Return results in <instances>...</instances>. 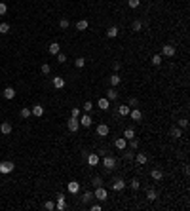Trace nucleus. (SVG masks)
Returning <instances> with one entry per match:
<instances>
[{
	"label": "nucleus",
	"mask_w": 190,
	"mask_h": 211,
	"mask_svg": "<svg viewBox=\"0 0 190 211\" xmlns=\"http://www.w3.org/2000/svg\"><path fill=\"white\" fill-rule=\"evenodd\" d=\"M137 105H139V101H137L135 97H131V99H129V107H133V109H135Z\"/></svg>",
	"instance_id": "de8ad7c7"
},
{
	"label": "nucleus",
	"mask_w": 190,
	"mask_h": 211,
	"mask_svg": "<svg viewBox=\"0 0 190 211\" xmlns=\"http://www.w3.org/2000/svg\"><path fill=\"white\" fill-rule=\"evenodd\" d=\"M74 65H76V67H78V68H82V67L86 65V59H84V57H78V59H76V61H74Z\"/></svg>",
	"instance_id": "4c0bfd02"
},
{
	"label": "nucleus",
	"mask_w": 190,
	"mask_h": 211,
	"mask_svg": "<svg viewBox=\"0 0 190 211\" xmlns=\"http://www.w3.org/2000/svg\"><path fill=\"white\" fill-rule=\"evenodd\" d=\"M65 61H67V55L59 51V54H57V63H65Z\"/></svg>",
	"instance_id": "37998d69"
},
{
	"label": "nucleus",
	"mask_w": 190,
	"mask_h": 211,
	"mask_svg": "<svg viewBox=\"0 0 190 211\" xmlns=\"http://www.w3.org/2000/svg\"><path fill=\"white\" fill-rule=\"evenodd\" d=\"M169 133H171V137H173V139H179V137H183V131H181V128H179V126L171 128V131H169Z\"/></svg>",
	"instance_id": "412c9836"
},
{
	"label": "nucleus",
	"mask_w": 190,
	"mask_h": 211,
	"mask_svg": "<svg viewBox=\"0 0 190 211\" xmlns=\"http://www.w3.org/2000/svg\"><path fill=\"white\" fill-rule=\"evenodd\" d=\"M97 107H99L101 110H108V107H110V101H108L107 97H101V99L97 101Z\"/></svg>",
	"instance_id": "dca6fc26"
},
{
	"label": "nucleus",
	"mask_w": 190,
	"mask_h": 211,
	"mask_svg": "<svg viewBox=\"0 0 190 211\" xmlns=\"http://www.w3.org/2000/svg\"><path fill=\"white\" fill-rule=\"evenodd\" d=\"M124 160L131 162V160H133V150H131V152H124Z\"/></svg>",
	"instance_id": "49530a36"
},
{
	"label": "nucleus",
	"mask_w": 190,
	"mask_h": 211,
	"mask_svg": "<svg viewBox=\"0 0 190 211\" xmlns=\"http://www.w3.org/2000/svg\"><path fill=\"white\" fill-rule=\"evenodd\" d=\"M71 116H74V118H78L80 116V109H72V114Z\"/></svg>",
	"instance_id": "8fccbe9b"
},
{
	"label": "nucleus",
	"mask_w": 190,
	"mask_h": 211,
	"mask_svg": "<svg viewBox=\"0 0 190 211\" xmlns=\"http://www.w3.org/2000/svg\"><path fill=\"white\" fill-rule=\"evenodd\" d=\"M139 4H141V0H127L129 8H139Z\"/></svg>",
	"instance_id": "58836bf2"
},
{
	"label": "nucleus",
	"mask_w": 190,
	"mask_h": 211,
	"mask_svg": "<svg viewBox=\"0 0 190 211\" xmlns=\"http://www.w3.org/2000/svg\"><path fill=\"white\" fill-rule=\"evenodd\" d=\"M21 116L23 118H29L31 116V109H21Z\"/></svg>",
	"instance_id": "a18cd8bd"
},
{
	"label": "nucleus",
	"mask_w": 190,
	"mask_h": 211,
	"mask_svg": "<svg viewBox=\"0 0 190 211\" xmlns=\"http://www.w3.org/2000/svg\"><path fill=\"white\" fill-rule=\"evenodd\" d=\"M135 162L139 164V165H144L146 162H148V156H146L144 152H137V154H135Z\"/></svg>",
	"instance_id": "ddd939ff"
},
{
	"label": "nucleus",
	"mask_w": 190,
	"mask_h": 211,
	"mask_svg": "<svg viewBox=\"0 0 190 211\" xmlns=\"http://www.w3.org/2000/svg\"><path fill=\"white\" fill-rule=\"evenodd\" d=\"M6 12H8V6L4 2H0V15H6Z\"/></svg>",
	"instance_id": "c03bdc74"
},
{
	"label": "nucleus",
	"mask_w": 190,
	"mask_h": 211,
	"mask_svg": "<svg viewBox=\"0 0 190 211\" xmlns=\"http://www.w3.org/2000/svg\"><path fill=\"white\" fill-rule=\"evenodd\" d=\"M150 175H152V179H154V181H162V179H163V173H162L160 169H152Z\"/></svg>",
	"instance_id": "bb28decb"
},
{
	"label": "nucleus",
	"mask_w": 190,
	"mask_h": 211,
	"mask_svg": "<svg viewBox=\"0 0 190 211\" xmlns=\"http://www.w3.org/2000/svg\"><path fill=\"white\" fill-rule=\"evenodd\" d=\"M108 131H110V129H108L107 124H99V126H97V135H99V137H107Z\"/></svg>",
	"instance_id": "4468645a"
},
{
	"label": "nucleus",
	"mask_w": 190,
	"mask_h": 211,
	"mask_svg": "<svg viewBox=\"0 0 190 211\" xmlns=\"http://www.w3.org/2000/svg\"><path fill=\"white\" fill-rule=\"evenodd\" d=\"M53 87H57V90L65 87V80H63L61 76H55V78H53Z\"/></svg>",
	"instance_id": "4be33fe9"
},
{
	"label": "nucleus",
	"mask_w": 190,
	"mask_h": 211,
	"mask_svg": "<svg viewBox=\"0 0 190 211\" xmlns=\"http://www.w3.org/2000/svg\"><path fill=\"white\" fill-rule=\"evenodd\" d=\"M124 139H127V141L135 139V131H133V128H127V129L124 131Z\"/></svg>",
	"instance_id": "b1692460"
},
{
	"label": "nucleus",
	"mask_w": 190,
	"mask_h": 211,
	"mask_svg": "<svg viewBox=\"0 0 190 211\" xmlns=\"http://www.w3.org/2000/svg\"><path fill=\"white\" fill-rule=\"evenodd\" d=\"M44 209H46V211H53V209H55V204H53V202H46Z\"/></svg>",
	"instance_id": "ea45409f"
},
{
	"label": "nucleus",
	"mask_w": 190,
	"mask_h": 211,
	"mask_svg": "<svg viewBox=\"0 0 190 211\" xmlns=\"http://www.w3.org/2000/svg\"><path fill=\"white\" fill-rule=\"evenodd\" d=\"M152 65H156V67L162 65V55H160V54H156V55L152 57Z\"/></svg>",
	"instance_id": "c9c22d12"
},
{
	"label": "nucleus",
	"mask_w": 190,
	"mask_h": 211,
	"mask_svg": "<svg viewBox=\"0 0 190 211\" xmlns=\"http://www.w3.org/2000/svg\"><path fill=\"white\" fill-rule=\"evenodd\" d=\"M103 168L114 169V168H116V158H114V156H105V158H103Z\"/></svg>",
	"instance_id": "7ed1b4c3"
},
{
	"label": "nucleus",
	"mask_w": 190,
	"mask_h": 211,
	"mask_svg": "<svg viewBox=\"0 0 190 211\" xmlns=\"http://www.w3.org/2000/svg\"><path fill=\"white\" fill-rule=\"evenodd\" d=\"M162 55H166V57H173V55H175V46H171V44H166V46L162 48Z\"/></svg>",
	"instance_id": "1a4fd4ad"
},
{
	"label": "nucleus",
	"mask_w": 190,
	"mask_h": 211,
	"mask_svg": "<svg viewBox=\"0 0 190 211\" xmlns=\"http://www.w3.org/2000/svg\"><path fill=\"white\" fill-rule=\"evenodd\" d=\"M93 184H95V187H101V177H93Z\"/></svg>",
	"instance_id": "09e8293b"
},
{
	"label": "nucleus",
	"mask_w": 190,
	"mask_h": 211,
	"mask_svg": "<svg viewBox=\"0 0 190 211\" xmlns=\"http://www.w3.org/2000/svg\"><path fill=\"white\" fill-rule=\"evenodd\" d=\"M93 196L97 198L99 202H105V200H107V196H108V192H107V188H105V187H97V188H95V192H93Z\"/></svg>",
	"instance_id": "f03ea898"
},
{
	"label": "nucleus",
	"mask_w": 190,
	"mask_h": 211,
	"mask_svg": "<svg viewBox=\"0 0 190 211\" xmlns=\"http://www.w3.org/2000/svg\"><path fill=\"white\" fill-rule=\"evenodd\" d=\"M59 27H61V29H68V27H71V21H68V19H65V17H63V19L59 21Z\"/></svg>",
	"instance_id": "473e14b6"
},
{
	"label": "nucleus",
	"mask_w": 190,
	"mask_h": 211,
	"mask_svg": "<svg viewBox=\"0 0 190 211\" xmlns=\"http://www.w3.org/2000/svg\"><path fill=\"white\" fill-rule=\"evenodd\" d=\"M120 82H122V78H120L118 74H112V76H110V84H112V87H116Z\"/></svg>",
	"instance_id": "c85d7f7f"
},
{
	"label": "nucleus",
	"mask_w": 190,
	"mask_h": 211,
	"mask_svg": "<svg viewBox=\"0 0 190 211\" xmlns=\"http://www.w3.org/2000/svg\"><path fill=\"white\" fill-rule=\"evenodd\" d=\"M124 187H126V183L122 179H116L114 183H112V190H116V192L118 190H124Z\"/></svg>",
	"instance_id": "a211bd4d"
},
{
	"label": "nucleus",
	"mask_w": 190,
	"mask_h": 211,
	"mask_svg": "<svg viewBox=\"0 0 190 211\" xmlns=\"http://www.w3.org/2000/svg\"><path fill=\"white\" fill-rule=\"evenodd\" d=\"M48 51H49V54H51V55H57V54H59V51H61V46H59V44H57V42H51V44H49V46H48Z\"/></svg>",
	"instance_id": "2eb2a0df"
},
{
	"label": "nucleus",
	"mask_w": 190,
	"mask_h": 211,
	"mask_svg": "<svg viewBox=\"0 0 190 211\" xmlns=\"http://www.w3.org/2000/svg\"><path fill=\"white\" fill-rule=\"evenodd\" d=\"M67 190L71 192V194H78V192H80V183L78 181H71L67 184Z\"/></svg>",
	"instance_id": "6e6552de"
},
{
	"label": "nucleus",
	"mask_w": 190,
	"mask_h": 211,
	"mask_svg": "<svg viewBox=\"0 0 190 211\" xmlns=\"http://www.w3.org/2000/svg\"><path fill=\"white\" fill-rule=\"evenodd\" d=\"M0 131H2L4 135H10L12 133V124H10V122H4V124L0 126Z\"/></svg>",
	"instance_id": "6ab92c4d"
},
{
	"label": "nucleus",
	"mask_w": 190,
	"mask_h": 211,
	"mask_svg": "<svg viewBox=\"0 0 190 211\" xmlns=\"http://www.w3.org/2000/svg\"><path fill=\"white\" fill-rule=\"evenodd\" d=\"M146 198H148V202H154L158 198V194H156V190H152V188H148L146 190Z\"/></svg>",
	"instance_id": "cd10ccee"
},
{
	"label": "nucleus",
	"mask_w": 190,
	"mask_h": 211,
	"mask_svg": "<svg viewBox=\"0 0 190 211\" xmlns=\"http://www.w3.org/2000/svg\"><path fill=\"white\" fill-rule=\"evenodd\" d=\"M2 93H4L6 99H13V97H15V90H13V87H6Z\"/></svg>",
	"instance_id": "5701e85b"
},
{
	"label": "nucleus",
	"mask_w": 190,
	"mask_h": 211,
	"mask_svg": "<svg viewBox=\"0 0 190 211\" xmlns=\"http://www.w3.org/2000/svg\"><path fill=\"white\" fill-rule=\"evenodd\" d=\"M31 114H32V116H36V118H42V114H44V107H42V105H34V107L31 109Z\"/></svg>",
	"instance_id": "9b49d317"
},
{
	"label": "nucleus",
	"mask_w": 190,
	"mask_h": 211,
	"mask_svg": "<svg viewBox=\"0 0 190 211\" xmlns=\"http://www.w3.org/2000/svg\"><path fill=\"white\" fill-rule=\"evenodd\" d=\"M129 116H131V120H135V122H141V120H143V112L135 107V109L129 110Z\"/></svg>",
	"instance_id": "9d476101"
},
{
	"label": "nucleus",
	"mask_w": 190,
	"mask_h": 211,
	"mask_svg": "<svg viewBox=\"0 0 190 211\" xmlns=\"http://www.w3.org/2000/svg\"><path fill=\"white\" fill-rule=\"evenodd\" d=\"M114 146L118 148V150H126V146H127V139H124V137H118V139L114 141Z\"/></svg>",
	"instance_id": "f8f14e48"
},
{
	"label": "nucleus",
	"mask_w": 190,
	"mask_h": 211,
	"mask_svg": "<svg viewBox=\"0 0 190 211\" xmlns=\"http://www.w3.org/2000/svg\"><path fill=\"white\" fill-rule=\"evenodd\" d=\"M129 187H131V190H139V187H141L139 179H131V181H129Z\"/></svg>",
	"instance_id": "7c9ffc66"
},
{
	"label": "nucleus",
	"mask_w": 190,
	"mask_h": 211,
	"mask_svg": "<svg viewBox=\"0 0 190 211\" xmlns=\"http://www.w3.org/2000/svg\"><path fill=\"white\" fill-rule=\"evenodd\" d=\"M107 99H108V101H114V99H118V91L114 90V87L107 90Z\"/></svg>",
	"instance_id": "aec40b11"
},
{
	"label": "nucleus",
	"mask_w": 190,
	"mask_h": 211,
	"mask_svg": "<svg viewBox=\"0 0 190 211\" xmlns=\"http://www.w3.org/2000/svg\"><path fill=\"white\" fill-rule=\"evenodd\" d=\"M107 36L108 38H116L118 36V27H108L107 29Z\"/></svg>",
	"instance_id": "393cba45"
},
{
	"label": "nucleus",
	"mask_w": 190,
	"mask_h": 211,
	"mask_svg": "<svg viewBox=\"0 0 190 211\" xmlns=\"http://www.w3.org/2000/svg\"><path fill=\"white\" fill-rule=\"evenodd\" d=\"M67 128H68V131H72V133H76V131L80 129V122H78V118L71 116V118H68V122H67Z\"/></svg>",
	"instance_id": "f257e3e1"
},
{
	"label": "nucleus",
	"mask_w": 190,
	"mask_h": 211,
	"mask_svg": "<svg viewBox=\"0 0 190 211\" xmlns=\"http://www.w3.org/2000/svg\"><path fill=\"white\" fill-rule=\"evenodd\" d=\"M57 211H65L67 209V202H65V194H57V204H55Z\"/></svg>",
	"instance_id": "423d86ee"
},
{
	"label": "nucleus",
	"mask_w": 190,
	"mask_h": 211,
	"mask_svg": "<svg viewBox=\"0 0 190 211\" xmlns=\"http://www.w3.org/2000/svg\"><path fill=\"white\" fill-rule=\"evenodd\" d=\"M10 32V25L8 23H0V34H8Z\"/></svg>",
	"instance_id": "2f4dec72"
},
{
	"label": "nucleus",
	"mask_w": 190,
	"mask_h": 211,
	"mask_svg": "<svg viewBox=\"0 0 190 211\" xmlns=\"http://www.w3.org/2000/svg\"><path fill=\"white\" fill-rule=\"evenodd\" d=\"M129 110H131L129 105H120V107H118V114H120V116H129Z\"/></svg>",
	"instance_id": "f3484780"
},
{
	"label": "nucleus",
	"mask_w": 190,
	"mask_h": 211,
	"mask_svg": "<svg viewBox=\"0 0 190 211\" xmlns=\"http://www.w3.org/2000/svg\"><path fill=\"white\" fill-rule=\"evenodd\" d=\"M84 110H86V112H91V110H93V103H91V101H86V103H84Z\"/></svg>",
	"instance_id": "e433bc0d"
},
{
	"label": "nucleus",
	"mask_w": 190,
	"mask_h": 211,
	"mask_svg": "<svg viewBox=\"0 0 190 211\" xmlns=\"http://www.w3.org/2000/svg\"><path fill=\"white\" fill-rule=\"evenodd\" d=\"M13 162H0V173L2 175H8V173H12L13 171Z\"/></svg>",
	"instance_id": "39448f33"
},
{
	"label": "nucleus",
	"mask_w": 190,
	"mask_h": 211,
	"mask_svg": "<svg viewBox=\"0 0 190 211\" xmlns=\"http://www.w3.org/2000/svg\"><path fill=\"white\" fill-rule=\"evenodd\" d=\"M78 122H80V126H84V128H90V126L93 124V120H91V116H90V112L80 114V116H78Z\"/></svg>",
	"instance_id": "20e7f679"
},
{
	"label": "nucleus",
	"mask_w": 190,
	"mask_h": 211,
	"mask_svg": "<svg viewBox=\"0 0 190 211\" xmlns=\"http://www.w3.org/2000/svg\"><path fill=\"white\" fill-rule=\"evenodd\" d=\"M131 29H133V31H135V32H139V31H141V29H143V23H141V21H139V19H135V21H133V23H131Z\"/></svg>",
	"instance_id": "c756f323"
},
{
	"label": "nucleus",
	"mask_w": 190,
	"mask_h": 211,
	"mask_svg": "<svg viewBox=\"0 0 190 211\" xmlns=\"http://www.w3.org/2000/svg\"><path fill=\"white\" fill-rule=\"evenodd\" d=\"M88 19H80L78 23H76V29H78V31H86V29H88Z\"/></svg>",
	"instance_id": "a878e982"
},
{
	"label": "nucleus",
	"mask_w": 190,
	"mask_h": 211,
	"mask_svg": "<svg viewBox=\"0 0 190 211\" xmlns=\"http://www.w3.org/2000/svg\"><path fill=\"white\" fill-rule=\"evenodd\" d=\"M129 143V146H131V150H137V148H139V141L137 139H131V141H127Z\"/></svg>",
	"instance_id": "f704fd0d"
},
{
	"label": "nucleus",
	"mask_w": 190,
	"mask_h": 211,
	"mask_svg": "<svg viewBox=\"0 0 190 211\" xmlns=\"http://www.w3.org/2000/svg\"><path fill=\"white\" fill-rule=\"evenodd\" d=\"M179 128L186 129V128H188V120H186V118H181V120H179Z\"/></svg>",
	"instance_id": "79ce46f5"
},
{
	"label": "nucleus",
	"mask_w": 190,
	"mask_h": 211,
	"mask_svg": "<svg viewBox=\"0 0 190 211\" xmlns=\"http://www.w3.org/2000/svg\"><path fill=\"white\" fill-rule=\"evenodd\" d=\"M86 160H88V164L91 165V168H95L99 162H101V158H99V154H95V152H91V154H88L86 156Z\"/></svg>",
	"instance_id": "0eeeda50"
},
{
	"label": "nucleus",
	"mask_w": 190,
	"mask_h": 211,
	"mask_svg": "<svg viewBox=\"0 0 190 211\" xmlns=\"http://www.w3.org/2000/svg\"><path fill=\"white\" fill-rule=\"evenodd\" d=\"M93 198V192H84V196H82V202L84 204H88V202Z\"/></svg>",
	"instance_id": "72a5a7b5"
},
{
	"label": "nucleus",
	"mask_w": 190,
	"mask_h": 211,
	"mask_svg": "<svg viewBox=\"0 0 190 211\" xmlns=\"http://www.w3.org/2000/svg\"><path fill=\"white\" fill-rule=\"evenodd\" d=\"M49 70H51V67L48 63H42V74H49Z\"/></svg>",
	"instance_id": "a19ab883"
}]
</instances>
